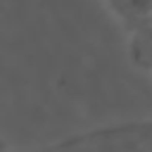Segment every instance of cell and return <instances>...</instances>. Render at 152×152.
<instances>
[{
    "label": "cell",
    "mask_w": 152,
    "mask_h": 152,
    "mask_svg": "<svg viewBox=\"0 0 152 152\" xmlns=\"http://www.w3.org/2000/svg\"><path fill=\"white\" fill-rule=\"evenodd\" d=\"M112 14L124 24L126 31L142 24L147 17H152V0H104Z\"/></svg>",
    "instance_id": "2"
},
{
    "label": "cell",
    "mask_w": 152,
    "mask_h": 152,
    "mask_svg": "<svg viewBox=\"0 0 152 152\" xmlns=\"http://www.w3.org/2000/svg\"><path fill=\"white\" fill-rule=\"evenodd\" d=\"M128 52L142 71L152 74V17L128 31Z\"/></svg>",
    "instance_id": "1"
}]
</instances>
